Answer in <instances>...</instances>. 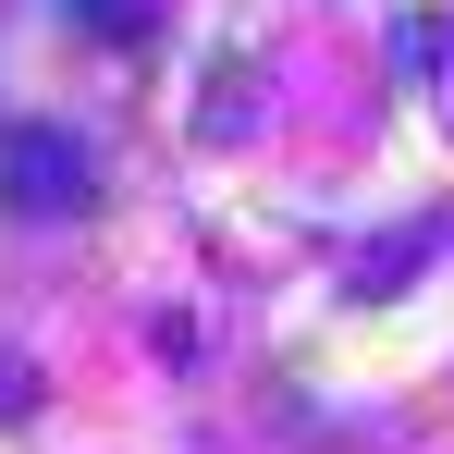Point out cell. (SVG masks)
<instances>
[{
	"label": "cell",
	"instance_id": "3",
	"mask_svg": "<svg viewBox=\"0 0 454 454\" xmlns=\"http://www.w3.org/2000/svg\"><path fill=\"white\" fill-rule=\"evenodd\" d=\"M62 25H86V37H136L148 0H62Z\"/></svg>",
	"mask_w": 454,
	"mask_h": 454
},
{
	"label": "cell",
	"instance_id": "1",
	"mask_svg": "<svg viewBox=\"0 0 454 454\" xmlns=\"http://www.w3.org/2000/svg\"><path fill=\"white\" fill-rule=\"evenodd\" d=\"M0 197H12L25 222L74 209V197H86V148H74V136H50V123H25V136L0 148Z\"/></svg>",
	"mask_w": 454,
	"mask_h": 454
},
{
	"label": "cell",
	"instance_id": "4",
	"mask_svg": "<svg viewBox=\"0 0 454 454\" xmlns=\"http://www.w3.org/2000/svg\"><path fill=\"white\" fill-rule=\"evenodd\" d=\"M0 418H37V380L12 369V356H0Z\"/></svg>",
	"mask_w": 454,
	"mask_h": 454
},
{
	"label": "cell",
	"instance_id": "2",
	"mask_svg": "<svg viewBox=\"0 0 454 454\" xmlns=\"http://www.w3.org/2000/svg\"><path fill=\"white\" fill-rule=\"evenodd\" d=\"M430 246H442V233H393V246H380V258H356V295H380V283H405V270H418V258H430Z\"/></svg>",
	"mask_w": 454,
	"mask_h": 454
}]
</instances>
